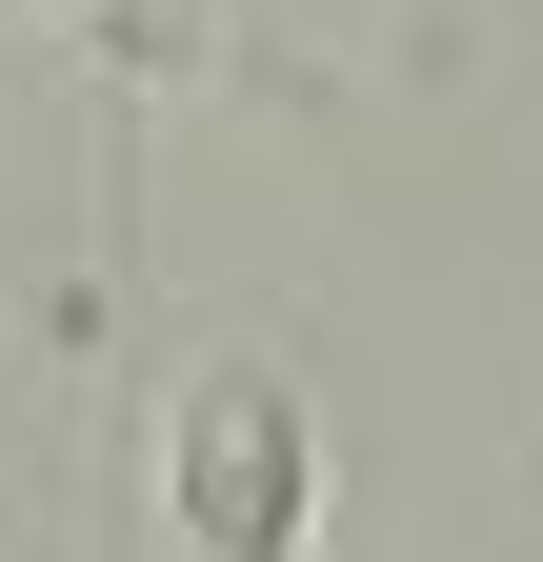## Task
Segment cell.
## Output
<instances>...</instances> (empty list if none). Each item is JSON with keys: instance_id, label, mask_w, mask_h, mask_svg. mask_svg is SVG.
Here are the masks:
<instances>
[{"instance_id": "obj_2", "label": "cell", "mask_w": 543, "mask_h": 562, "mask_svg": "<svg viewBox=\"0 0 543 562\" xmlns=\"http://www.w3.org/2000/svg\"><path fill=\"white\" fill-rule=\"evenodd\" d=\"M60 21H121V0H60Z\"/></svg>"}, {"instance_id": "obj_1", "label": "cell", "mask_w": 543, "mask_h": 562, "mask_svg": "<svg viewBox=\"0 0 543 562\" xmlns=\"http://www.w3.org/2000/svg\"><path fill=\"white\" fill-rule=\"evenodd\" d=\"M162 542L181 562H322V402L262 341H201L162 382Z\"/></svg>"}]
</instances>
